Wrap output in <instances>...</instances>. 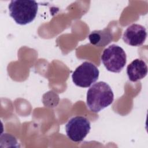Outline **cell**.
Segmentation results:
<instances>
[{"instance_id":"cell-1","label":"cell","mask_w":148,"mask_h":148,"mask_svg":"<svg viewBox=\"0 0 148 148\" xmlns=\"http://www.w3.org/2000/svg\"><path fill=\"white\" fill-rule=\"evenodd\" d=\"M114 94L110 86L104 82L92 84L87 92V105L93 112H99L112 103Z\"/></svg>"},{"instance_id":"cell-2","label":"cell","mask_w":148,"mask_h":148,"mask_svg":"<svg viewBox=\"0 0 148 148\" xmlns=\"http://www.w3.org/2000/svg\"><path fill=\"white\" fill-rule=\"evenodd\" d=\"M9 15L20 25L31 23L36 17L38 4L35 1H11L9 6Z\"/></svg>"},{"instance_id":"cell-3","label":"cell","mask_w":148,"mask_h":148,"mask_svg":"<svg viewBox=\"0 0 148 148\" xmlns=\"http://www.w3.org/2000/svg\"><path fill=\"white\" fill-rule=\"evenodd\" d=\"M101 60L108 71L119 73L122 71L126 64L127 56L122 47L113 44L103 51Z\"/></svg>"},{"instance_id":"cell-4","label":"cell","mask_w":148,"mask_h":148,"mask_svg":"<svg viewBox=\"0 0 148 148\" xmlns=\"http://www.w3.org/2000/svg\"><path fill=\"white\" fill-rule=\"evenodd\" d=\"M99 74V70L94 64L85 61L77 67L73 72L72 81L77 86L88 87L97 80Z\"/></svg>"},{"instance_id":"cell-5","label":"cell","mask_w":148,"mask_h":148,"mask_svg":"<svg viewBox=\"0 0 148 148\" xmlns=\"http://www.w3.org/2000/svg\"><path fill=\"white\" fill-rule=\"evenodd\" d=\"M91 129L90 121L83 116H76L71 119L65 125L68 138L75 142L82 141Z\"/></svg>"},{"instance_id":"cell-6","label":"cell","mask_w":148,"mask_h":148,"mask_svg":"<svg viewBox=\"0 0 148 148\" xmlns=\"http://www.w3.org/2000/svg\"><path fill=\"white\" fill-rule=\"evenodd\" d=\"M146 37L147 32L145 27L138 24H132L125 30L122 38L128 45L140 46L143 44Z\"/></svg>"},{"instance_id":"cell-7","label":"cell","mask_w":148,"mask_h":148,"mask_svg":"<svg viewBox=\"0 0 148 148\" xmlns=\"http://www.w3.org/2000/svg\"><path fill=\"white\" fill-rule=\"evenodd\" d=\"M147 73L146 62L139 58L132 61L127 67V74L130 81L135 82L144 78Z\"/></svg>"},{"instance_id":"cell-8","label":"cell","mask_w":148,"mask_h":148,"mask_svg":"<svg viewBox=\"0 0 148 148\" xmlns=\"http://www.w3.org/2000/svg\"><path fill=\"white\" fill-rule=\"evenodd\" d=\"M113 35L109 28L94 30L88 35L90 42L97 47H105L113 40Z\"/></svg>"}]
</instances>
